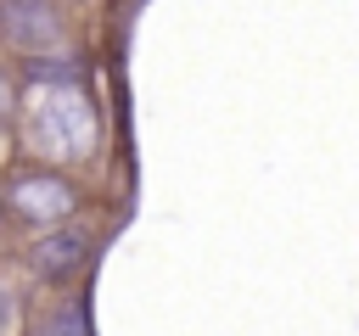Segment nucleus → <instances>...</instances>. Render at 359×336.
<instances>
[{
	"mask_svg": "<svg viewBox=\"0 0 359 336\" xmlns=\"http://www.w3.org/2000/svg\"><path fill=\"white\" fill-rule=\"evenodd\" d=\"M28 129H34V146L50 151V157H90L95 146V106L90 95L62 78V84H45L28 106Z\"/></svg>",
	"mask_w": 359,
	"mask_h": 336,
	"instance_id": "obj_1",
	"label": "nucleus"
},
{
	"mask_svg": "<svg viewBox=\"0 0 359 336\" xmlns=\"http://www.w3.org/2000/svg\"><path fill=\"white\" fill-rule=\"evenodd\" d=\"M62 22L50 0H0V39H11L17 50H45L56 45Z\"/></svg>",
	"mask_w": 359,
	"mask_h": 336,
	"instance_id": "obj_2",
	"label": "nucleus"
},
{
	"mask_svg": "<svg viewBox=\"0 0 359 336\" xmlns=\"http://www.w3.org/2000/svg\"><path fill=\"white\" fill-rule=\"evenodd\" d=\"M73 202H79L73 185L56 179V174H28V179L11 185V207H17L22 218H34V224H56V218H67Z\"/></svg>",
	"mask_w": 359,
	"mask_h": 336,
	"instance_id": "obj_3",
	"label": "nucleus"
},
{
	"mask_svg": "<svg viewBox=\"0 0 359 336\" xmlns=\"http://www.w3.org/2000/svg\"><path fill=\"white\" fill-rule=\"evenodd\" d=\"M79 252H84V230H56V235H45V241H39L34 263H39L45 274H62V269H67Z\"/></svg>",
	"mask_w": 359,
	"mask_h": 336,
	"instance_id": "obj_4",
	"label": "nucleus"
},
{
	"mask_svg": "<svg viewBox=\"0 0 359 336\" xmlns=\"http://www.w3.org/2000/svg\"><path fill=\"white\" fill-rule=\"evenodd\" d=\"M34 336H84V314H79V308H62L56 319H39Z\"/></svg>",
	"mask_w": 359,
	"mask_h": 336,
	"instance_id": "obj_5",
	"label": "nucleus"
},
{
	"mask_svg": "<svg viewBox=\"0 0 359 336\" xmlns=\"http://www.w3.org/2000/svg\"><path fill=\"white\" fill-rule=\"evenodd\" d=\"M6 325H11V291L0 286V336H6Z\"/></svg>",
	"mask_w": 359,
	"mask_h": 336,
	"instance_id": "obj_6",
	"label": "nucleus"
}]
</instances>
